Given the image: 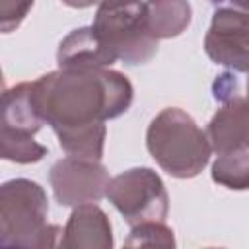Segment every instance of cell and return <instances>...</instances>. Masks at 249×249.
I'll return each mask as SVG.
<instances>
[{"label":"cell","mask_w":249,"mask_h":249,"mask_svg":"<svg viewBox=\"0 0 249 249\" xmlns=\"http://www.w3.org/2000/svg\"><path fill=\"white\" fill-rule=\"evenodd\" d=\"M33 101L53 128L105 123L128 111L134 88L111 68H58L31 82Z\"/></svg>","instance_id":"1"},{"label":"cell","mask_w":249,"mask_h":249,"mask_svg":"<svg viewBox=\"0 0 249 249\" xmlns=\"http://www.w3.org/2000/svg\"><path fill=\"white\" fill-rule=\"evenodd\" d=\"M146 148L154 161L177 179L196 177L212 154L206 132L179 107H165L150 121Z\"/></svg>","instance_id":"2"},{"label":"cell","mask_w":249,"mask_h":249,"mask_svg":"<svg viewBox=\"0 0 249 249\" xmlns=\"http://www.w3.org/2000/svg\"><path fill=\"white\" fill-rule=\"evenodd\" d=\"M45 189L31 179H12L0 187V243L6 247L49 249L58 245L62 230L47 222Z\"/></svg>","instance_id":"3"},{"label":"cell","mask_w":249,"mask_h":249,"mask_svg":"<svg viewBox=\"0 0 249 249\" xmlns=\"http://www.w3.org/2000/svg\"><path fill=\"white\" fill-rule=\"evenodd\" d=\"M91 27L115 56L128 66L146 64L158 53V39L148 25L146 0L99 4Z\"/></svg>","instance_id":"4"},{"label":"cell","mask_w":249,"mask_h":249,"mask_svg":"<svg viewBox=\"0 0 249 249\" xmlns=\"http://www.w3.org/2000/svg\"><path fill=\"white\" fill-rule=\"evenodd\" d=\"M105 196L130 228L142 222H165L169 212L165 185L150 167H132L111 177Z\"/></svg>","instance_id":"5"},{"label":"cell","mask_w":249,"mask_h":249,"mask_svg":"<svg viewBox=\"0 0 249 249\" xmlns=\"http://www.w3.org/2000/svg\"><path fill=\"white\" fill-rule=\"evenodd\" d=\"M109 181V171L97 160L76 156L54 161L49 171V183L60 206L99 202L107 195Z\"/></svg>","instance_id":"6"},{"label":"cell","mask_w":249,"mask_h":249,"mask_svg":"<svg viewBox=\"0 0 249 249\" xmlns=\"http://www.w3.org/2000/svg\"><path fill=\"white\" fill-rule=\"evenodd\" d=\"M208 58L231 72L249 74V14L237 8H218L204 35Z\"/></svg>","instance_id":"7"},{"label":"cell","mask_w":249,"mask_h":249,"mask_svg":"<svg viewBox=\"0 0 249 249\" xmlns=\"http://www.w3.org/2000/svg\"><path fill=\"white\" fill-rule=\"evenodd\" d=\"M204 132L216 154L249 150V97L235 93L222 101V107L212 115Z\"/></svg>","instance_id":"8"},{"label":"cell","mask_w":249,"mask_h":249,"mask_svg":"<svg viewBox=\"0 0 249 249\" xmlns=\"http://www.w3.org/2000/svg\"><path fill=\"white\" fill-rule=\"evenodd\" d=\"M58 245L64 249H111L113 228L107 214L95 202L74 206Z\"/></svg>","instance_id":"9"},{"label":"cell","mask_w":249,"mask_h":249,"mask_svg":"<svg viewBox=\"0 0 249 249\" xmlns=\"http://www.w3.org/2000/svg\"><path fill=\"white\" fill-rule=\"evenodd\" d=\"M119 58L115 53L97 37L93 27H78L70 31L58 45L56 62L58 68H109Z\"/></svg>","instance_id":"10"},{"label":"cell","mask_w":249,"mask_h":249,"mask_svg":"<svg viewBox=\"0 0 249 249\" xmlns=\"http://www.w3.org/2000/svg\"><path fill=\"white\" fill-rule=\"evenodd\" d=\"M47 124L33 101L31 82H21L8 88L2 95V128L35 134Z\"/></svg>","instance_id":"11"},{"label":"cell","mask_w":249,"mask_h":249,"mask_svg":"<svg viewBox=\"0 0 249 249\" xmlns=\"http://www.w3.org/2000/svg\"><path fill=\"white\" fill-rule=\"evenodd\" d=\"M146 14L150 31L158 41L179 37L193 19L187 0H146Z\"/></svg>","instance_id":"12"},{"label":"cell","mask_w":249,"mask_h":249,"mask_svg":"<svg viewBox=\"0 0 249 249\" xmlns=\"http://www.w3.org/2000/svg\"><path fill=\"white\" fill-rule=\"evenodd\" d=\"M60 148L68 156L88 158V160H101L103 146H105V123H91L80 126H62L54 130Z\"/></svg>","instance_id":"13"},{"label":"cell","mask_w":249,"mask_h":249,"mask_svg":"<svg viewBox=\"0 0 249 249\" xmlns=\"http://www.w3.org/2000/svg\"><path fill=\"white\" fill-rule=\"evenodd\" d=\"M212 181L231 189L245 191L249 189V150H231L218 154L210 167Z\"/></svg>","instance_id":"14"},{"label":"cell","mask_w":249,"mask_h":249,"mask_svg":"<svg viewBox=\"0 0 249 249\" xmlns=\"http://www.w3.org/2000/svg\"><path fill=\"white\" fill-rule=\"evenodd\" d=\"M47 148L33 140V134L0 126V156L14 163H35L47 156Z\"/></svg>","instance_id":"15"},{"label":"cell","mask_w":249,"mask_h":249,"mask_svg":"<svg viewBox=\"0 0 249 249\" xmlns=\"http://www.w3.org/2000/svg\"><path fill=\"white\" fill-rule=\"evenodd\" d=\"M126 247H175L173 230L165 222H142L132 226L128 237L124 239Z\"/></svg>","instance_id":"16"},{"label":"cell","mask_w":249,"mask_h":249,"mask_svg":"<svg viewBox=\"0 0 249 249\" xmlns=\"http://www.w3.org/2000/svg\"><path fill=\"white\" fill-rule=\"evenodd\" d=\"M35 0H0V29L10 33L21 25Z\"/></svg>","instance_id":"17"},{"label":"cell","mask_w":249,"mask_h":249,"mask_svg":"<svg viewBox=\"0 0 249 249\" xmlns=\"http://www.w3.org/2000/svg\"><path fill=\"white\" fill-rule=\"evenodd\" d=\"M237 93V80L233 74H222L216 82H214V97L218 101H226L230 99L231 95Z\"/></svg>","instance_id":"18"},{"label":"cell","mask_w":249,"mask_h":249,"mask_svg":"<svg viewBox=\"0 0 249 249\" xmlns=\"http://www.w3.org/2000/svg\"><path fill=\"white\" fill-rule=\"evenodd\" d=\"M99 2L101 0H62V4H66L70 8H78V10L89 8V6H99Z\"/></svg>","instance_id":"19"},{"label":"cell","mask_w":249,"mask_h":249,"mask_svg":"<svg viewBox=\"0 0 249 249\" xmlns=\"http://www.w3.org/2000/svg\"><path fill=\"white\" fill-rule=\"evenodd\" d=\"M230 2H231V6H233V8L243 10V12H247V14H249V0H230Z\"/></svg>","instance_id":"20"},{"label":"cell","mask_w":249,"mask_h":249,"mask_svg":"<svg viewBox=\"0 0 249 249\" xmlns=\"http://www.w3.org/2000/svg\"><path fill=\"white\" fill-rule=\"evenodd\" d=\"M208 2H210V4H222L224 0H208Z\"/></svg>","instance_id":"21"},{"label":"cell","mask_w":249,"mask_h":249,"mask_svg":"<svg viewBox=\"0 0 249 249\" xmlns=\"http://www.w3.org/2000/svg\"><path fill=\"white\" fill-rule=\"evenodd\" d=\"M107 2H119V0H101L99 4H107Z\"/></svg>","instance_id":"22"},{"label":"cell","mask_w":249,"mask_h":249,"mask_svg":"<svg viewBox=\"0 0 249 249\" xmlns=\"http://www.w3.org/2000/svg\"><path fill=\"white\" fill-rule=\"evenodd\" d=\"M247 97H249V78H247V93H245Z\"/></svg>","instance_id":"23"}]
</instances>
